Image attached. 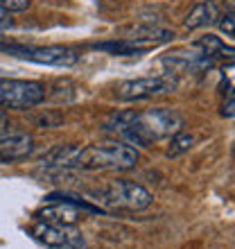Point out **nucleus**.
<instances>
[{
    "label": "nucleus",
    "instance_id": "obj_10",
    "mask_svg": "<svg viewBox=\"0 0 235 249\" xmlns=\"http://www.w3.org/2000/svg\"><path fill=\"white\" fill-rule=\"evenodd\" d=\"M161 61H163V66L168 68V72H172V75H179V72H197V71H203L206 66L213 64V59H210L208 54L181 53V50L165 54Z\"/></svg>",
    "mask_w": 235,
    "mask_h": 249
},
{
    "label": "nucleus",
    "instance_id": "obj_13",
    "mask_svg": "<svg viewBox=\"0 0 235 249\" xmlns=\"http://www.w3.org/2000/svg\"><path fill=\"white\" fill-rule=\"evenodd\" d=\"M195 46L201 48V53L208 54L210 59L219 57V59L233 61V48H231V46H224L222 39H219V36H215V34H206V36H201V39L197 41Z\"/></svg>",
    "mask_w": 235,
    "mask_h": 249
},
{
    "label": "nucleus",
    "instance_id": "obj_20",
    "mask_svg": "<svg viewBox=\"0 0 235 249\" xmlns=\"http://www.w3.org/2000/svg\"><path fill=\"white\" fill-rule=\"evenodd\" d=\"M12 27H14L12 14H7L5 9H0V32H5V30H12Z\"/></svg>",
    "mask_w": 235,
    "mask_h": 249
},
{
    "label": "nucleus",
    "instance_id": "obj_16",
    "mask_svg": "<svg viewBox=\"0 0 235 249\" xmlns=\"http://www.w3.org/2000/svg\"><path fill=\"white\" fill-rule=\"evenodd\" d=\"M30 0H0V9H5L7 14H20L30 9Z\"/></svg>",
    "mask_w": 235,
    "mask_h": 249
},
{
    "label": "nucleus",
    "instance_id": "obj_5",
    "mask_svg": "<svg viewBox=\"0 0 235 249\" xmlns=\"http://www.w3.org/2000/svg\"><path fill=\"white\" fill-rule=\"evenodd\" d=\"M0 50L12 57L18 59L32 61V64H41V66H57V68H70L79 61V54L72 48L66 46H2Z\"/></svg>",
    "mask_w": 235,
    "mask_h": 249
},
{
    "label": "nucleus",
    "instance_id": "obj_4",
    "mask_svg": "<svg viewBox=\"0 0 235 249\" xmlns=\"http://www.w3.org/2000/svg\"><path fill=\"white\" fill-rule=\"evenodd\" d=\"M46 100V89L34 79H12L0 77V107L30 111Z\"/></svg>",
    "mask_w": 235,
    "mask_h": 249
},
{
    "label": "nucleus",
    "instance_id": "obj_22",
    "mask_svg": "<svg viewBox=\"0 0 235 249\" xmlns=\"http://www.w3.org/2000/svg\"><path fill=\"white\" fill-rule=\"evenodd\" d=\"M7 124V116H5V109L0 107V136H5V131H2V127Z\"/></svg>",
    "mask_w": 235,
    "mask_h": 249
},
{
    "label": "nucleus",
    "instance_id": "obj_19",
    "mask_svg": "<svg viewBox=\"0 0 235 249\" xmlns=\"http://www.w3.org/2000/svg\"><path fill=\"white\" fill-rule=\"evenodd\" d=\"M219 30H222V34H226V36H233V12H229L226 16H222V20H219Z\"/></svg>",
    "mask_w": 235,
    "mask_h": 249
},
{
    "label": "nucleus",
    "instance_id": "obj_14",
    "mask_svg": "<svg viewBox=\"0 0 235 249\" xmlns=\"http://www.w3.org/2000/svg\"><path fill=\"white\" fill-rule=\"evenodd\" d=\"M192 145H195V136L179 129L176 134H172L170 147H168V152H165V154H168L170 159H176V157H181V154H185Z\"/></svg>",
    "mask_w": 235,
    "mask_h": 249
},
{
    "label": "nucleus",
    "instance_id": "obj_7",
    "mask_svg": "<svg viewBox=\"0 0 235 249\" xmlns=\"http://www.w3.org/2000/svg\"><path fill=\"white\" fill-rule=\"evenodd\" d=\"M127 43H131L134 48H138L140 53H145L147 48L161 46V43H168V41L174 39V32L172 30H165V27L158 25H134V27H124L122 30Z\"/></svg>",
    "mask_w": 235,
    "mask_h": 249
},
{
    "label": "nucleus",
    "instance_id": "obj_9",
    "mask_svg": "<svg viewBox=\"0 0 235 249\" xmlns=\"http://www.w3.org/2000/svg\"><path fill=\"white\" fill-rule=\"evenodd\" d=\"M34 138L30 134H5L0 136V163H18L32 157Z\"/></svg>",
    "mask_w": 235,
    "mask_h": 249
},
{
    "label": "nucleus",
    "instance_id": "obj_6",
    "mask_svg": "<svg viewBox=\"0 0 235 249\" xmlns=\"http://www.w3.org/2000/svg\"><path fill=\"white\" fill-rule=\"evenodd\" d=\"M176 89V77L172 72L165 75H151V77H136L127 79L116 89V98L120 102H140V100H150L156 95H165Z\"/></svg>",
    "mask_w": 235,
    "mask_h": 249
},
{
    "label": "nucleus",
    "instance_id": "obj_2",
    "mask_svg": "<svg viewBox=\"0 0 235 249\" xmlns=\"http://www.w3.org/2000/svg\"><path fill=\"white\" fill-rule=\"evenodd\" d=\"M138 150L122 141H111V143H95L77 147L72 168L75 170L88 172H124L136 168Z\"/></svg>",
    "mask_w": 235,
    "mask_h": 249
},
{
    "label": "nucleus",
    "instance_id": "obj_3",
    "mask_svg": "<svg viewBox=\"0 0 235 249\" xmlns=\"http://www.w3.org/2000/svg\"><path fill=\"white\" fill-rule=\"evenodd\" d=\"M86 195L98 204L102 211H120V213H138L151 206V193L136 181L118 179L98 188L86 190Z\"/></svg>",
    "mask_w": 235,
    "mask_h": 249
},
{
    "label": "nucleus",
    "instance_id": "obj_17",
    "mask_svg": "<svg viewBox=\"0 0 235 249\" xmlns=\"http://www.w3.org/2000/svg\"><path fill=\"white\" fill-rule=\"evenodd\" d=\"M57 249H88V245H86V240H84V236H82V233L68 231V236H66V243L59 245Z\"/></svg>",
    "mask_w": 235,
    "mask_h": 249
},
{
    "label": "nucleus",
    "instance_id": "obj_12",
    "mask_svg": "<svg viewBox=\"0 0 235 249\" xmlns=\"http://www.w3.org/2000/svg\"><path fill=\"white\" fill-rule=\"evenodd\" d=\"M32 236L36 243L46 245L48 249H57L59 245L66 243V236H68V231L64 229V227H54V224H48V222H41L34 224L32 229Z\"/></svg>",
    "mask_w": 235,
    "mask_h": 249
},
{
    "label": "nucleus",
    "instance_id": "obj_21",
    "mask_svg": "<svg viewBox=\"0 0 235 249\" xmlns=\"http://www.w3.org/2000/svg\"><path fill=\"white\" fill-rule=\"evenodd\" d=\"M222 116H224V118H233V116H235V111H233V93H229V102H224Z\"/></svg>",
    "mask_w": 235,
    "mask_h": 249
},
{
    "label": "nucleus",
    "instance_id": "obj_15",
    "mask_svg": "<svg viewBox=\"0 0 235 249\" xmlns=\"http://www.w3.org/2000/svg\"><path fill=\"white\" fill-rule=\"evenodd\" d=\"M93 50H102V53H111L118 57H127V54H143L138 48H134L131 43H127L124 39H116V41H106V43H95Z\"/></svg>",
    "mask_w": 235,
    "mask_h": 249
},
{
    "label": "nucleus",
    "instance_id": "obj_18",
    "mask_svg": "<svg viewBox=\"0 0 235 249\" xmlns=\"http://www.w3.org/2000/svg\"><path fill=\"white\" fill-rule=\"evenodd\" d=\"M34 123L39 124V127H59L61 124V116L54 111H46L43 116H36Z\"/></svg>",
    "mask_w": 235,
    "mask_h": 249
},
{
    "label": "nucleus",
    "instance_id": "obj_11",
    "mask_svg": "<svg viewBox=\"0 0 235 249\" xmlns=\"http://www.w3.org/2000/svg\"><path fill=\"white\" fill-rule=\"evenodd\" d=\"M219 18V14H217V5L213 0H201V2H197L190 14L185 16L183 20V27L185 30H199V27H206V25H213L217 23Z\"/></svg>",
    "mask_w": 235,
    "mask_h": 249
},
{
    "label": "nucleus",
    "instance_id": "obj_1",
    "mask_svg": "<svg viewBox=\"0 0 235 249\" xmlns=\"http://www.w3.org/2000/svg\"><path fill=\"white\" fill-rule=\"evenodd\" d=\"M181 116L172 109L156 107L147 111H122L109 123V129L118 131L129 145L136 147H150L161 138H168L181 129Z\"/></svg>",
    "mask_w": 235,
    "mask_h": 249
},
{
    "label": "nucleus",
    "instance_id": "obj_8",
    "mask_svg": "<svg viewBox=\"0 0 235 249\" xmlns=\"http://www.w3.org/2000/svg\"><path fill=\"white\" fill-rule=\"evenodd\" d=\"M82 211L84 209L77 206V204L64 202V199H54V202H50L48 206H43V209L36 213V217H39L41 222L68 229V227H75V224L82 220Z\"/></svg>",
    "mask_w": 235,
    "mask_h": 249
}]
</instances>
